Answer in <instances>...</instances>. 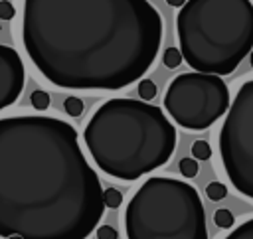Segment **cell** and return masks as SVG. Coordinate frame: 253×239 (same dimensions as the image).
Wrapping results in <instances>:
<instances>
[{
  "instance_id": "18",
  "label": "cell",
  "mask_w": 253,
  "mask_h": 239,
  "mask_svg": "<svg viewBox=\"0 0 253 239\" xmlns=\"http://www.w3.org/2000/svg\"><path fill=\"white\" fill-rule=\"evenodd\" d=\"M178 168H180V172H182L184 178H194L200 172L198 160H194V158H182L180 164H178Z\"/></svg>"
},
{
  "instance_id": "5",
  "label": "cell",
  "mask_w": 253,
  "mask_h": 239,
  "mask_svg": "<svg viewBox=\"0 0 253 239\" xmlns=\"http://www.w3.org/2000/svg\"><path fill=\"white\" fill-rule=\"evenodd\" d=\"M126 239H208L200 194L188 182L154 176L125 209Z\"/></svg>"
},
{
  "instance_id": "10",
  "label": "cell",
  "mask_w": 253,
  "mask_h": 239,
  "mask_svg": "<svg viewBox=\"0 0 253 239\" xmlns=\"http://www.w3.org/2000/svg\"><path fill=\"white\" fill-rule=\"evenodd\" d=\"M156 93H158V89H156V83H154V81H150V79H140V83H138V95H140V101L148 103L150 99L156 97Z\"/></svg>"
},
{
  "instance_id": "22",
  "label": "cell",
  "mask_w": 253,
  "mask_h": 239,
  "mask_svg": "<svg viewBox=\"0 0 253 239\" xmlns=\"http://www.w3.org/2000/svg\"><path fill=\"white\" fill-rule=\"evenodd\" d=\"M249 61H251V67H253V51L249 53Z\"/></svg>"
},
{
  "instance_id": "13",
  "label": "cell",
  "mask_w": 253,
  "mask_h": 239,
  "mask_svg": "<svg viewBox=\"0 0 253 239\" xmlns=\"http://www.w3.org/2000/svg\"><path fill=\"white\" fill-rule=\"evenodd\" d=\"M103 201H105V207L117 209L123 203V194L117 188H107V190H103Z\"/></svg>"
},
{
  "instance_id": "4",
  "label": "cell",
  "mask_w": 253,
  "mask_h": 239,
  "mask_svg": "<svg viewBox=\"0 0 253 239\" xmlns=\"http://www.w3.org/2000/svg\"><path fill=\"white\" fill-rule=\"evenodd\" d=\"M182 59L208 75H229L253 51L251 0H186L176 16Z\"/></svg>"
},
{
  "instance_id": "7",
  "label": "cell",
  "mask_w": 253,
  "mask_h": 239,
  "mask_svg": "<svg viewBox=\"0 0 253 239\" xmlns=\"http://www.w3.org/2000/svg\"><path fill=\"white\" fill-rule=\"evenodd\" d=\"M219 156L231 186L253 199V79L237 89L225 113Z\"/></svg>"
},
{
  "instance_id": "3",
  "label": "cell",
  "mask_w": 253,
  "mask_h": 239,
  "mask_svg": "<svg viewBox=\"0 0 253 239\" xmlns=\"http://www.w3.org/2000/svg\"><path fill=\"white\" fill-rule=\"evenodd\" d=\"M83 140L101 172L132 182L164 166L176 128L162 109L138 99H109L89 119Z\"/></svg>"
},
{
  "instance_id": "16",
  "label": "cell",
  "mask_w": 253,
  "mask_h": 239,
  "mask_svg": "<svg viewBox=\"0 0 253 239\" xmlns=\"http://www.w3.org/2000/svg\"><path fill=\"white\" fill-rule=\"evenodd\" d=\"M162 63L168 67V69H176L180 63H182V53L178 47H168L162 55Z\"/></svg>"
},
{
  "instance_id": "23",
  "label": "cell",
  "mask_w": 253,
  "mask_h": 239,
  "mask_svg": "<svg viewBox=\"0 0 253 239\" xmlns=\"http://www.w3.org/2000/svg\"><path fill=\"white\" fill-rule=\"evenodd\" d=\"M8 239H20V237H8Z\"/></svg>"
},
{
  "instance_id": "2",
  "label": "cell",
  "mask_w": 253,
  "mask_h": 239,
  "mask_svg": "<svg viewBox=\"0 0 253 239\" xmlns=\"http://www.w3.org/2000/svg\"><path fill=\"white\" fill-rule=\"evenodd\" d=\"M22 43L55 87L119 91L154 63L162 18L148 0H24Z\"/></svg>"
},
{
  "instance_id": "14",
  "label": "cell",
  "mask_w": 253,
  "mask_h": 239,
  "mask_svg": "<svg viewBox=\"0 0 253 239\" xmlns=\"http://www.w3.org/2000/svg\"><path fill=\"white\" fill-rule=\"evenodd\" d=\"M213 223H215L217 227H221V229H229V227L233 225V213H231L227 207H219V209H215V213H213Z\"/></svg>"
},
{
  "instance_id": "20",
  "label": "cell",
  "mask_w": 253,
  "mask_h": 239,
  "mask_svg": "<svg viewBox=\"0 0 253 239\" xmlns=\"http://www.w3.org/2000/svg\"><path fill=\"white\" fill-rule=\"evenodd\" d=\"M95 235L97 239H117V231L111 225H99L95 229Z\"/></svg>"
},
{
  "instance_id": "9",
  "label": "cell",
  "mask_w": 253,
  "mask_h": 239,
  "mask_svg": "<svg viewBox=\"0 0 253 239\" xmlns=\"http://www.w3.org/2000/svg\"><path fill=\"white\" fill-rule=\"evenodd\" d=\"M225 239H253V217L237 225Z\"/></svg>"
},
{
  "instance_id": "17",
  "label": "cell",
  "mask_w": 253,
  "mask_h": 239,
  "mask_svg": "<svg viewBox=\"0 0 253 239\" xmlns=\"http://www.w3.org/2000/svg\"><path fill=\"white\" fill-rule=\"evenodd\" d=\"M63 111L69 115V117H79L81 113H83V101L79 99V97H67L65 101H63Z\"/></svg>"
},
{
  "instance_id": "6",
  "label": "cell",
  "mask_w": 253,
  "mask_h": 239,
  "mask_svg": "<svg viewBox=\"0 0 253 239\" xmlns=\"http://www.w3.org/2000/svg\"><path fill=\"white\" fill-rule=\"evenodd\" d=\"M164 109L186 130H206L229 109V89L217 75L182 73L164 93Z\"/></svg>"
},
{
  "instance_id": "8",
  "label": "cell",
  "mask_w": 253,
  "mask_h": 239,
  "mask_svg": "<svg viewBox=\"0 0 253 239\" xmlns=\"http://www.w3.org/2000/svg\"><path fill=\"white\" fill-rule=\"evenodd\" d=\"M26 81L24 61L14 47L0 43V111L14 105Z\"/></svg>"
},
{
  "instance_id": "11",
  "label": "cell",
  "mask_w": 253,
  "mask_h": 239,
  "mask_svg": "<svg viewBox=\"0 0 253 239\" xmlns=\"http://www.w3.org/2000/svg\"><path fill=\"white\" fill-rule=\"evenodd\" d=\"M49 93H45V91H42V89H36L32 95H30V103H32V107L36 109V111H45L47 107H49Z\"/></svg>"
},
{
  "instance_id": "1",
  "label": "cell",
  "mask_w": 253,
  "mask_h": 239,
  "mask_svg": "<svg viewBox=\"0 0 253 239\" xmlns=\"http://www.w3.org/2000/svg\"><path fill=\"white\" fill-rule=\"evenodd\" d=\"M103 211L99 176L69 122L0 119V237L87 239Z\"/></svg>"
},
{
  "instance_id": "19",
  "label": "cell",
  "mask_w": 253,
  "mask_h": 239,
  "mask_svg": "<svg viewBox=\"0 0 253 239\" xmlns=\"http://www.w3.org/2000/svg\"><path fill=\"white\" fill-rule=\"evenodd\" d=\"M16 14V8L10 0H0V20H12Z\"/></svg>"
},
{
  "instance_id": "12",
  "label": "cell",
  "mask_w": 253,
  "mask_h": 239,
  "mask_svg": "<svg viewBox=\"0 0 253 239\" xmlns=\"http://www.w3.org/2000/svg\"><path fill=\"white\" fill-rule=\"evenodd\" d=\"M192 156L194 160H210L211 156V146L208 140H196L192 144Z\"/></svg>"
},
{
  "instance_id": "21",
  "label": "cell",
  "mask_w": 253,
  "mask_h": 239,
  "mask_svg": "<svg viewBox=\"0 0 253 239\" xmlns=\"http://www.w3.org/2000/svg\"><path fill=\"white\" fill-rule=\"evenodd\" d=\"M166 4H170V6H174V8H182V6L186 4V0H166Z\"/></svg>"
},
{
  "instance_id": "15",
  "label": "cell",
  "mask_w": 253,
  "mask_h": 239,
  "mask_svg": "<svg viewBox=\"0 0 253 239\" xmlns=\"http://www.w3.org/2000/svg\"><path fill=\"white\" fill-rule=\"evenodd\" d=\"M206 196H208L211 201H219V199H223V198L227 196V188H225V184H221V182H210L208 188H206Z\"/></svg>"
}]
</instances>
